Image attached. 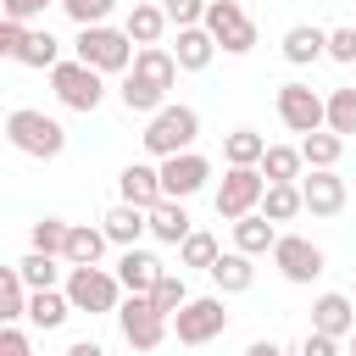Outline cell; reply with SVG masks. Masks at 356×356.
Masks as SVG:
<instances>
[{
    "mask_svg": "<svg viewBox=\"0 0 356 356\" xmlns=\"http://www.w3.org/2000/svg\"><path fill=\"white\" fill-rule=\"evenodd\" d=\"M6 139H11V150L33 156V161H56V156L67 150V128H61L56 117H44L39 106L6 111Z\"/></svg>",
    "mask_w": 356,
    "mask_h": 356,
    "instance_id": "obj_1",
    "label": "cell"
},
{
    "mask_svg": "<svg viewBox=\"0 0 356 356\" xmlns=\"http://www.w3.org/2000/svg\"><path fill=\"white\" fill-rule=\"evenodd\" d=\"M195 139H200V111H195V106H172V100H167V106L145 122V150H150L156 161L195 150Z\"/></svg>",
    "mask_w": 356,
    "mask_h": 356,
    "instance_id": "obj_2",
    "label": "cell"
},
{
    "mask_svg": "<svg viewBox=\"0 0 356 356\" xmlns=\"http://www.w3.org/2000/svg\"><path fill=\"white\" fill-rule=\"evenodd\" d=\"M72 56L83 61V67H95V72H134V39L122 33V28H78V39H72Z\"/></svg>",
    "mask_w": 356,
    "mask_h": 356,
    "instance_id": "obj_3",
    "label": "cell"
},
{
    "mask_svg": "<svg viewBox=\"0 0 356 356\" xmlns=\"http://www.w3.org/2000/svg\"><path fill=\"white\" fill-rule=\"evenodd\" d=\"M117 328H122V339H128V350H134V356H145V350H156V345L167 339V328H172V317H161L150 295H128V300L117 306Z\"/></svg>",
    "mask_w": 356,
    "mask_h": 356,
    "instance_id": "obj_4",
    "label": "cell"
},
{
    "mask_svg": "<svg viewBox=\"0 0 356 356\" xmlns=\"http://www.w3.org/2000/svg\"><path fill=\"white\" fill-rule=\"evenodd\" d=\"M200 28L217 39V50H222V56H250V50H256V22L245 17V6H239V0H211Z\"/></svg>",
    "mask_w": 356,
    "mask_h": 356,
    "instance_id": "obj_5",
    "label": "cell"
},
{
    "mask_svg": "<svg viewBox=\"0 0 356 356\" xmlns=\"http://www.w3.org/2000/svg\"><path fill=\"white\" fill-rule=\"evenodd\" d=\"M50 89H56V100H61L67 111H100V100H106V72L83 67V61L72 56V61H61V67L50 72Z\"/></svg>",
    "mask_w": 356,
    "mask_h": 356,
    "instance_id": "obj_6",
    "label": "cell"
},
{
    "mask_svg": "<svg viewBox=\"0 0 356 356\" xmlns=\"http://www.w3.org/2000/svg\"><path fill=\"white\" fill-rule=\"evenodd\" d=\"M67 300H72V312H117L122 306V284H117V273H106V267H67Z\"/></svg>",
    "mask_w": 356,
    "mask_h": 356,
    "instance_id": "obj_7",
    "label": "cell"
},
{
    "mask_svg": "<svg viewBox=\"0 0 356 356\" xmlns=\"http://www.w3.org/2000/svg\"><path fill=\"white\" fill-rule=\"evenodd\" d=\"M278 122L289 134H323L328 128V100L312 89V83H278Z\"/></svg>",
    "mask_w": 356,
    "mask_h": 356,
    "instance_id": "obj_8",
    "label": "cell"
},
{
    "mask_svg": "<svg viewBox=\"0 0 356 356\" xmlns=\"http://www.w3.org/2000/svg\"><path fill=\"white\" fill-rule=\"evenodd\" d=\"M261 195H267L261 167H228L222 172V189H217V217L222 222H239V217L261 211Z\"/></svg>",
    "mask_w": 356,
    "mask_h": 356,
    "instance_id": "obj_9",
    "label": "cell"
},
{
    "mask_svg": "<svg viewBox=\"0 0 356 356\" xmlns=\"http://www.w3.org/2000/svg\"><path fill=\"white\" fill-rule=\"evenodd\" d=\"M222 328H228L222 295H195V300H189V306L172 317V334H178V345H211Z\"/></svg>",
    "mask_w": 356,
    "mask_h": 356,
    "instance_id": "obj_10",
    "label": "cell"
},
{
    "mask_svg": "<svg viewBox=\"0 0 356 356\" xmlns=\"http://www.w3.org/2000/svg\"><path fill=\"white\" fill-rule=\"evenodd\" d=\"M273 267H278L289 284H312V278H323L328 256H323L312 239H300V234H278V245H273Z\"/></svg>",
    "mask_w": 356,
    "mask_h": 356,
    "instance_id": "obj_11",
    "label": "cell"
},
{
    "mask_svg": "<svg viewBox=\"0 0 356 356\" xmlns=\"http://www.w3.org/2000/svg\"><path fill=\"white\" fill-rule=\"evenodd\" d=\"M206 178H211V161H206L200 150H184V156H167V161H161V195H167V200L200 195Z\"/></svg>",
    "mask_w": 356,
    "mask_h": 356,
    "instance_id": "obj_12",
    "label": "cell"
},
{
    "mask_svg": "<svg viewBox=\"0 0 356 356\" xmlns=\"http://www.w3.org/2000/svg\"><path fill=\"white\" fill-rule=\"evenodd\" d=\"M300 195H306L312 217H339L345 211V178L334 167H312V178H300Z\"/></svg>",
    "mask_w": 356,
    "mask_h": 356,
    "instance_id": "obj_13",
    "label": "cell"
},
{
    "mask_svg": "<svg viewBox=\"0 0 356 356\" xmlns=\"http://www.w3.org/2000/svg\"><path fill=\"white\" fill-rule=\"evenodd\" d=\"M312 328L317 334H334V339H350L356 334V300L350 295H334V289L317 295L312 300Z\"/></svg>",
    "mask_w": 356,
    "mask_h": 356,
    "instance_id": "obj_14",
    "label": "cell"
},
{
    "mask_svg": "<svg viewBox=\"0 0 356 356\" xmlns=\"http://www.w3.org/2000/svg\"><path fill=\"white\" fill-rule=\"evenodd\" d=\"M117 189H122V200L139 206V211H150V206L167 200V195H161V167H145V161H128L122 178H117Z\"/></svg>",
    "mask_w": 356,
    "mask_h": 356,
    "instance_id": "obj_15",
    "label": "cell"
},
{
    "mask_svg": "<svg viewBox=\"0 0 356 356\" xmlns=\"http://www.w3.org/2000/svg\"><path fill=\"white\" fill-rule=\"evenodd\" d=\"M161 273H167V267H161L150 250H139V245L117 256V284H122L128 295H150V289L161 284Z\"/></svg>",
    "mask_w": 356,
    "mask_h": 356,
    "instance_id": "obj_16",
    "label": "cell"
},
{
    "mask_svg": "<svg viewBox=\"0 0 356 356\" xmlns=\"http://www.w3.org/2000/svg\"><path fill=\"white\" fill-rule=\"evenodd\" d=\"M100 228H106V239H111V245L134 250V245H139V234H150V211H139V206L117 200V206H111V211L100 217Z\"/></svg>",
    "mask_w": 356,
    "mask_h": 356,
    "instance_id": "obj_17",
    "label": "cell"
},
{
    "mask_svg": "<svg viewBox=\"0 0 356 356\" xmlns=\"http://www.w3.org/2000/svg\"><path fill=\"white\" fill-rule=\"evenodd\" d=\"M106 228H89V222H72V234H67V250H61V261L67 267H100V256H106Z\"/></svg>",
    "mask_w": 356,
    "mask_h": 356,
    "instance_id": "obj_18",
    "label": "cell"
},
{
    "mask_svg": "<svg viewBox=\"0 0 356 356\" xmlns=\"http://www.w3.org/2000/svg\"><path fill=\"white\" fill-rule=\"evenodd\" d=\"M250 261H256V256H245V250H222L217 267H211L217 295H245V289L256 284V267H250Z\"/></svg>",
    "mask_w": 356,
    "mask_h": 356,
    "instance_id": "obj_19",
    "label": "cell"
},
{
    "mask_svg": "<svg viewBox=\"0 0 356 356\" xmlns=\"http://www.w3.org/2000/svg\"><path fill=\"white\" fill-rule=\"evenodd\" d=\"M167 28H172V22H167V11H161V6H150V0H134V11H128V22H122V33H128L139 50H145V44H156Z\"/></svg>",
    "mask_w": 356,
    "mask_h": 356,
    "instance_id": "obj_20",
    "label": "cell"
},
{
    "mask_svg": "<svg viewBox=\"0 0 356 356\" xmlns=\"http://www.w3.org/2000/svg\"><path fill=\"white\" fill-rule=\"evenodd\" d=\"M317 56H328V33H323V28H312V22H295V28L284 33V61L312 67Z\"/></svg>",
    "mask_w": 356,
    "mask_h": 356,
    "instance_id": "obj_21",
    "label": "cell"
},
{
    "mask_svg": "<svg viewBox=\"0 0 356 356\" xmlns=\"http://www.w3.org/2000/svg\"><path fill=\"white\" fill-rule=\"evenodd\" d=\"M172 56H178V67H184V72H206V67H211V56H217V39H211L206 28H178Z\"/></svg>",
    "mask_w": 356,
    "mask_h": 356,
    "instance_id": "obj_22",
    "label": "cell"
},
{
    "mask_svg": "<svg viewBox=\"0 0 356 356\" xmlns=\"http://www.w3.org/2000/svg\"><path fill=\"white\" fill-rule=\"evenodd\" d=\"M134 72H139L145 83H156V89H172L184 67H178V56H172V50H161V44H145V50L134 56Z\"/></svg>",
    "mask_w": 356,
    "mask_h": 356,
    "instance_id": "obj_23",
    "label": "cell"
},
{
    "mask_svg": "<svg viewBox=\"0 0 356 356\" xmlns=\"http://www.w3.org/2000/svg\"><path fill=\"white\" fill-rule=\"evenodd\" d=\"M150 234H156L161 245H184V239L195 234V222H189L184 200H161V206H150Z\"/></svg>",
    "mask_w": 356,
    "mask_h": 356,
    "instance_id": "obj_24",
    "label": "cell"
},
{
    "mask_svg": "<svg viewBox=\"0 0 356 356\" xmlns=\"http://www.w3.org/2000/svg\"><path fill=\"white\" fill-rule=\"evenodd\" d=\"M273 245H278V222H267L261 211H250V217L234 222V250H245V256H267Z\"/></svg>",
    "mask_w": 356,
    "mask_h": 356,
    "instance_id": "obj_25",
    "label": "cell"
},
{
    "mask_svg": "<svg viewBox=\"0 0 356 356\" xmlns=\"http://www.w3.org/2000/svg\"><path fill=\"white\" fill-rule=\"evenodd\" d=\"M67 317H72L67 289H33V295H28V323H33V328H44V334H50V328H61Z\"/></svg>",
    "mask_w": 356,
    "mask_h": 356,
    "instance_id": "obj_26",
    "label": "cell"
},
{
    "mask_svg": "<svg viewBox=\"0 0 356 356\" xmlns=\"http://www.w3.org/2000/svg\"><path fill=\"white\" fill-rule=\"evenodd\" d=\"M22 67H33V72H56L61 67V39L50 33V28H28V39H22V56H17Z\"/></svg>",
    "mask_w": 356,
    "mask_h": 356,
    "instance_id": "obj_27",
    "label": "cell"
},
{
    "mask_svg": "<svg viewBox=\"0 0 356 356\" xmlns=\"http://www.w3.org/2000/svg\"><path fill=\"white\" fill-rule=\"evenodd\" d=\"M117 95H122V106H128L134 117H156V111L167 106V89H156V83H145L139 72H122V83H117Z\"/></svg>",
    "mask_w": 356,
    "mask_h": 356,
    "instance_id": "obj_28",
    "label": "cell"
},
{
    "mask_svg": "<svg viewBox=\"0 0 356 356\" xmlns=\"http://www.w3.org/2000/svg\"><path fill=\"white\" fill-rule=\"evenodd\" d=\"M261 156H267V139H261L256 128H234V134L222 139V161H228V167H261Z\"/></svg>",
    "mask_w": 356,
    "mask_h": 356,
    "instance_id": "obj_29",
    "label": "cell"
},
{
    "mask_svg": "<svg viewBox=\"0 0 356 356\" xmlns=\"http://www.w3.org/2000/svg\"><path fill=\"white\" fill-rule=\"evenodd\" d=\"M300 167H306L300 145H267V156H261V178L267 184H295Z\"/></svg>",
    "mask_w": 356,
    "mask_h": 356,
    "instance_id": "obj_30",
    "label": "cell"
},
{
    "mask_svg": "<svg viewBox=\"0 0 356 356\" xmlns=\"http://www.w3.org/2000/svg\"><path fill=\"white\" fill-rule=\"evenodd\" d=\"M300 211H306L300 184H267V195H261V217H267V222H289V217H300Z\"/></svg>",
    "mask_w": 356,
    "mask_h": 356,
    "instance_id": "obj_31",
    "label": "cell"
},
{
    "mask_svg": "<svg viewBox=\"0 0 356 356\" xmlns=\"http://www.w3.org/2000/svg\"><path fill=\"white\" fill-rule=\"evenodd\" d=\"M17 273H22V284H28V289H56V284H61V256L28 250V256L17 261Z\"/></svg>",
    "mask_w": 356,
    "mask_h": 356,
    "instance_id": "obj_32",
    "label": "cell"
},
{
    "mask_svg": "<svg viewBox=\"0 0 356 356\" xmlns=\"http://www.w3.org/2000/svg\"><path fill=\"white\" fill-rule=\"evenodd\" d=\"M28 284H22V273H17V261L11 267H0V317L6 323H17V317H28Z\"/></svg>",
    "mask_w": 356,
    "mask_h": 356,
    "instance_id": "obj_33",
    "label": "cell"
},
{
    "mask_svg": "<svg viewBox=\"0 0 356 356\" xmlns=\"http://www.w3.org/2000/svg\"><path fill=\"white\" fill-rule=\"evenodd\" d=\"M300 156H306V167H339V156H345V139L339 134H306L300 139Z\"/></svg>",
    "mask_w": 356,
    "mask_h": 356,
    "instance_id": "obj_34",
    "label": "cell"
},
{
    "mask_svg": "<svg viewBox=\"0 0 356 356\" xmlns=\"http://www.w3.org/2000/svg\"><path fill=\"white\" fill-rule=\"evenodd\" d=\"M217 256H222V250H217V239H211L206 228H195V234L178 245V273H184V267H206V273H211V267H217Z\"/></svg>",
    "mask_w": 356,
    "mask_h": 356,
    "instance_id": "obj_35",
    "label": "cell"
},
{
    "mask_svg": "<svg viewBox=\"0 0 356 356\" xmlns=\"http://www.w3.org/2000/svg\"><path fill=\"white\" fill-rule=\"evenodd\" d=\"M150 300H156V312H161V317H178V312L189 306V284H184V273H172V267H167V273H161V284L150 289Z\"/></svg>",
    "mask_w": 356,
    "mask_h": 356,
    "instance_id": "obj_36",
    "label": "cell"
},
{
    "mask_svg": "<svg viewBox=\"0 0 356 356\" xmlns=\"http://www.w3.org/2000/svg\"><path fill=\"white\" fill-rule=\"evenodd\" d=\"M328 134H339V139L356 134V83H345V89L328 95Z\"/></svg>",
    "mask_w": 356,
    "mask_h": 356,
    "instance_id": "obj_37",
    "label": "cell"
},
{
    "mask_svg": "<svg viewBox=\"0 0 356 356\" xmlns=\"http://www.w3.org/2000/svg\"><path fill=\"white\" fill-rule=\"evenodd\" d=\"M67 234H72V222H61V217H39V222H33V250L61 256V250H67Z\"/></svg>",
    "mask_w": 356,
    "mask_h": 356,
    "instance_id": "obj_38",
    "label": "cell"
},
{
    "mask_svg": "<svg viewBox=\"0 0 356 356\" xmlns=\"http://www.w3.org/2000/svg\"><path fill=\"white\" fill-rule=\"evenodd\" d=\"M111 6H117V0H61V11H67L78 28H100V22L111 17Z\"/></svg>",
    "mask_w": 356,
    "mask_h": 356,
    "instance_id": "obj_39",
    "label": "cell"
},
{
    "mask_svg": "<svg viewBox=\"0 0 356 356\" xmlns=\"http://www.w3.org/2000/svg\"><path fill=\"white\" fill-rule=\"evenodd\" d=\"M206 6L211 0H161V11H167L172 28H200L206 22Z\"/></svg>",
    "mask_w": 356,
    "mask_h": 356,
    "instance_id": "obj_40",
    "label": "cell"
},
{
    "mask_svg": "<svg viewBox=\"0 0 356 356\" xmlns=\"http://www.w3.org/2000/svg\"><path fill=\"white\" fill-rule=\"evenodd\" d=\"M50 6H61V0H0V11H6V22H33V17H44Z\"/></svg>",
    "mask_w": 356,
    "mask_h": 356,
    "instance_id": "obj_41",
    "label": "cell"
},
{
    "mask_svg": "<svg viewBox=\"0 0 356 356\" xmlns=\"http://www.w3.org/2000/svg\"><path fill=\"white\" fill-rule=\"evenodd\" d=\"M328 56L345 61V67H356V28H334L328 33Z\"/></svg>",
    "mask_w": 356,
    "mask_h": 356,
    "instance_id": "obj_42",
    "label": "cell"
},
{
    "mask_svg": "<svg viewBox=\"0 0 356 356\" xmlns=\"http://www.w3.org/2000/svg\"><path fill=\"white\" fill-rule=\"evenodd\" d=\"M0 356H33V345H28V334H22L17 323L0 328Z\"/></svg>",
    "mask_w": 356,
    "mask_h": 356,
    "instance_id": "obj_43",
    "label": "cell"
},
{
    "mask_svg": "<svg viewBox=\"0 0 356 356\" xmlns=\"http://www.w3.org/2000/svg\"><path fill=\"white\" fill-rule=\"evenodd\" d=\"M22 39H28V28H22V22H0V56H11V61H17V56H22Z\"/></svg>",
    "mask_w": 356,
    "mask_h": 356,
    "instance_id": "obj_44",
    "label": "cell"
},
{
    "mask_svg": "<svg viewBox=\"0 0 356 356\" xmlns=\"http://www.w3.org/2000/svg\"><path fill=\"white\" fill-rule=\"evenodd\" d=\"M300 356H339V339H334V334H317V328H312V334L300 339Z\"/></svg>",
    "mask_w": 356,
    "mask_h": 356,
    "instance_id": "obj_45",
    "label": "cell"
},
{
    "mask_svg": "<svg viewBox=\"0 0 356 356\" xmlns=\"http://www.w3.org/2000/svg\"><path fill=\"white\" fill-rule=\"evenodd\" d=\"M245 356H284V345H278V339H250Z\"/></svg>",
    "mask_w": 356,
    "mask_h": 356,
    "instance_id": "obj_46",
    "label": "cell"
},
{
    "mask_svg": "<svg viewBox=\"0 0 356 356\" xmlns=\"http://www.w3.org/2000/svg\"><path fill=\"white\" fill-rule=\"evenodd\" d=\"M67 356H106V345H95V339H78V345H67Z\"/></svg>",
    "mask_w": 356,
    "mask_h": 356,
    "instance_id": "obj_47",
    "label": "cell"
},
{
    "mask_svg": "<svg viewBox=\"0 0 356 356\" xmlns=\"http://www.w3.org/2000/svg\"><path fill=\"white\" fill-rule=\"evenodd\" d=\"M345 345H350V356H356V334H350V339H345Z\"/></svg>",
    "mask_w": 356,
    "mask_h": 356,
    "instance_id": "obj_48",
    "label": "cell"
},
{
    "mask_svg": "<svg viewBox=\"0 0 356 356\" xmlns=\"http://www.w3.org/2000/svg\"><path fill=\"white\" fill-rule=\"evenodd\" d=\"M284 356H300V350H284Z\"/></svg>",
    "mask_w": 356,
    "mask_h": 356,
    "instance_id": "obj_49",
    "label": "cell"
},
{
    "mask_svg": "<svg viewBox=\"0 0 356 356\" xmlns=\"http://www.w3.org/2000/svg\"><path fill=\"white\" fill-rule=\"evenodd\" d=\"M150 6H161V0H150Z\"/></svg>",
    "mask_w": 356,
    "mask_h": 356,
    "instance_id": "obj_50",
    "label": "cell"
},
{
    "mask_svg": "<svg viewBox=\"0 0 356 356\" xmlns=\"http://www.w3.org/2000/svg\"><path fill=\"white\" fill-rule=\"evenodd\" d=\"M350 289H356V284H350Z\"/></svg>",
    "mask_w": 356,
    "mask_h": 356,
    "instance_id": "obj_51",
    "label": "cell"
}]
</instances>
